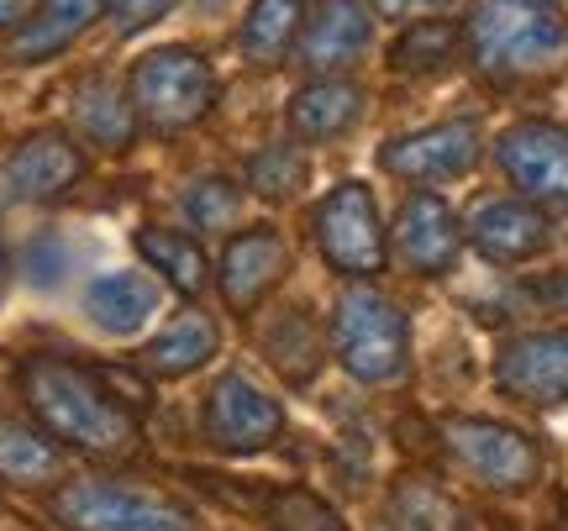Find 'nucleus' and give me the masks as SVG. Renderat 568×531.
I'll return each instance as SVG.
<instances>
[{"label": "nucleus", "instance_id": "nucleus-16", "mask_svg": "<svg viewBox=\"0 0 568 531\" xmlns=\"http://www.w3.org/2000/svg\"><path fill=\"white\" fill-rule=\"evenodd\" d=\"M284 268H290V253L274 232H237L222 253V295L232 310H253L264 300L268 289L284 279Z\"/></svg>", "mask_w": 568, "mask_h": 531}, {"label": "nucleus", "instance_id": "nucleus-30", "mask_svg": "<svg viewBox=\"0 0 568 531\" xmlns=\"http://www.w3.org/2000/svg\"><path fill=\"white\" fill-rule=\"evenodd\" d=\"M169 6L174 0H111V21H116L122 38H132L142 27H153L159 17H169Z\"/></svg>", "mask_w": 568, "mask_h": 531}, {"label": "nucleus", "instance_id": "nucleus-15", "mask_svg": "<svg viewBox=\"0 0 568 531\" xmlns=\"http://www.w3.org/2000/svg\"><path fill=\"white\" fill-rule=\"evenodd\" d=\"M548 222L527 201H485L468 216V243L485 253L489 264H527L548 247Z\"/></svg>", "mask_w": 568, "mask_h": 531}, {"label": "nucleus", "instance_id": "nucleus-4", "mask_svg": "<svg viewBox=\"0 0 568 531\" xmlns=\"http://www.w3.org/2000/svg\"><path fill=\"white\" fill-rule=\"evenodd\" d=\"M132 116L153 132H184L211 116L216 105V74L190 48H159L132 69Z\"/></svg>", "mask_w": 568, "mask_h": 531}, {"label": "nucleus", "instance_id": "nucleus-32", "mask_svg": "<svg viewBox=\"0 0 568 531\" xmlns=\"http://www.w3.org/2000/svg\"><path fill=\"white\" fill-rule=\"evenodd\" d=\"M27 6H32V0H0V27H17V21H27Z\"/></svg>", "mask_w": 568, "mask_h": 531}, {"label": "nucleus", "instance_id": "nucleus-25", "mask_svg": "<svg viewBox=\"0 0 568 531\" xmlns=\"http://www.w3.org/2000/svg\"><path fill=\"white\" fill-rule=\"evenodd\" d=\"M74 122H80V132L90 137V143H101V147H126L132 143V132H138L132 101H126L111 80L84 84L80 101H74Z\"/></svg>", "mask_w": 568, "mask_h": 531}, {"label": "nucleus", "instance_id": "nucleus-17", "mask_svg": "<svg viewBox=\"0 0 568 531\" xmlns=\"http://www.w3.org/2000/svg\"><path fill=\"white\" fill-rule=\"evenodd\" d=\"M101 11H105V0H38V11L21 21V32L11 38V48H6V59L11 63L53 59V53H63Z\"/></svg>", "mask_w": 568, "mask_h": 531}, {"label": "nucleus", "instance_id": "nucleus-26", "mask_svg": "<svg viewBox=\"0 0 568 531\" xmlns=\"http://www.w3.org/2000/svg\"><path fill=\"white\" fill-rule=\"evenodd\" d=\"M453 42H458V32L447 21H422V27L400 32V42L389 48V69L395 74H432L453 59Z\"/></svg>", "mask_w": 568, "mask_h": 531}, {"label": "nucleus", "instance_id": "nucleus-31", "mask_svg": "<svg viewBox=\"0 0 568 531\" xmlns=\"http://www.w3.org/2000/svg\"><path fill=\"white\" fill-rule=\"evenodd\" d=\"M443 6H453V0H374V11L389 21H416L426 11H443Z\"/></svg>", "mask_w": 568, "mask_h": 531}, {"label": "nucleus", "instance_id": "nucleus-29", "mask_svg": "<svg viewBox=\"0 0 568 531\" xmlns=\"http://www.w3.org/2000/svg\"><path fill=\"white\" fill-rule=\"evenodd\" d=\"M274 521H280V531H343L337 527V515L305 490L280 494V500H274Z\"/></svg>", "mask_w": 568, "mask_h": 531}, {"label": "nucleus", "instance_id": "nucleus-22", "mask_svg": "<svg viewBox=\"0 0 568 531\" xmlns=\"http://www.w3.org/2000/svg\"><path fill=\"white\" fill-rule=\"evenodd\" d=\"M63 473V452L38 437L32 427H21L11 416H0V479L6 484H21V490H38V484H53Z\"/></svg>", "mask_w": 568, "mask_h": 531}, {"label": "nucleus", "instance_id": "nucleus-7", "mask_svg": "<svg viewBox=\"0 0 568 531\" xmlns=\"http://www.w3.org/2000/svg\"><path fill=\"white\" fill-rule=\"evenodd\" d=\"M479 153H485V126L443 122V126H426V132H410V137L385 143L379 147V169L410 184H437V180L468 174V169L479 164Z\"/></svg>", "mask_w": 568, "mask_h": 531}, {"label": "nucleus", "instance_id": "nucleus-23", "mask_svg": "<svg viewBox=\"0 0 568 531\" xmlns=\"http://www.w3.org/2000/svg\"><path fill=\"white\" fill-rule=\"evenodd\" d=\"M264 348H268V364L280 368L290 385H305V379L322 368V337H316V327H311L305 306H290L268 321Z\"/></svg>", "mask_w": 568, "mask_h": 531}, {"label": "nucleus", "instance_id": "nucleus-3", "mask_svg": "<svg viewBox=\"0 0 568 531\" xmlns=\"http://www.w3.org/2000/svg\"><path fill=\"white\" fill-rule=\"evenodd\" d=\"M332 348L343 368L364 385H389L406 374L410 358V321L379 289H343L337 316H332Z\"/></svg>", "mask_w": 568, "mask_h": 531}, {"label": "nucleus", "instance_id": "nucleus-27", "mask_svg": "<svg viewBox=\"0 0 568 531\" xmlns=\"http://www.w3.org/2000/svg\"><path fill=\"white\" fill-rule=\"evenodd\" d=\"M247 184L258 190V195H268V201H284V195H295L305 184V159H301V147H290V143H274L264 147L253 164H247Z\"/></svg>", "mask_w": 568, "mask_h": 531}, {"label": "nucleus", "instance_id": "nucleus-6", "mask_svg": "<svg viewBox=\"0 0 568 531\" xmlns=\"http://www.w3.org/2000/svg\"><path fill=\"white\" fill-rule=\"evenodd\" d=\"M316 247L337 274H353V279H368V274L385 268V226H379V211H374V195L358 180L337 184L316 205Z\"/></svg>", "mask_w": 568, "mask_h": 531}, {"label": "nucleus", "instance_id": "nucleus-10", "mask_svg": "<svg viewBox=\"0 0 568 531\" xmlns=\"http://www.w3.org/2000/svg\"><path fill=\"white\" fill-rule=\"evenodd\" d=\"M500 169L527 205H568V132L552 122H521L500 137Z\"/></svg>", "mask_w": 568, "mask_h": 531}, {"label": "nucleus", "instance_id": "nucleus-9", "mask_svg": "<svg viewBox=\"0 0 568 531\" xmlns=\"http://www.w3.org/2000/svg\"><path fill=\"white\" fill-rule=\"evenodd\" d=\"M447 448L458 452L489 490H527L531 479L542 473L537 448L516 427H500V421L458 416V421H447Z\"/></svg>", "mask_w": 568, "mask_h": 531}, {"label": "nucleus", "instance_id": "nucleus-24", "mask_svg": "<svg viewBox=\"0 0 568 531\" xmlns=\"http://www.w3.org/2000/svg\"><path fill=\"white\" fill-rule=\"evenodd\" d=\"M138 253L148 258V268H159L180 295H201L205 279H211V274H205V253L190 243L184 232H174V226H142Z\"/></svg>", "mask_w": 568, "mask_h": 531}, {"label": "nucleus", "instance_id": "nucleus-19", "mask_svg": "<svg viewBox=\"0 0 568 531\" xmlns=\"http://www.w3.org/2000/svg\"><path fill=\"white\" fill-rule=\"evenodd\" d=\"M358 116H364V90L347 80H316L290 101V126L305 143H332V137L353 132Z\"/></svg>", "mask_w": 568, "mask_h": 531}, {"label": "nucleus", "instance_id": "nucleus-18", "mask_svg": "<svg viewBox=\"0 0 568 531\" xmlns=\"http://www.w3.org/2000/svg\"><path fill=\"white\" fill-rule=\"evenodd\" d=\"M84 310L90 321L111 337H132V331L148 327V316L159 310V285L138 274V268H122V274H101L90 295H84Z\"/></svg>", "mask_w": 568, "mask_h": 531}, {"label": "nucleus", "instance_id": "nucleus-1", "mask_svg": "<svg viewBox=\"0 0 568 531\" xmlns=\"http://www.w3.org/2000/svg\"><path fill=\"white\" fill-rule=\"evenodd\" d=\"M21 389H27V406L38 410L42 427L69 448H84L95 458H126L138 448V416L84 364L38 353L21 364Z\"/></svg>", "mask_w": 568, "mask_h": 531}, {"label": "nucleus", "instance_id": "nucleus-20", "mask_svg": "<svg viewBox=\"0 0 568 531\" xmlns=\"http://www.w3.org/2000/svg\"><path fill=\"white\" fill-rule=\"evenodd\" d=\"M211 353H216V321L201 316V310H190V316H180L174 327L148 343L142 364H148V374L184 379V374H195L201 364H211Z\"/></svg>", "mask_w": 568, "mask_h": 531}, {"label": "nucleus", "instance_id": "nucleus-5", "mask_svg": "<svg viewBox=\"0 0 568 531\" xmlns=\"http://www.w3.org/2000/svg\"><path fill=\"white\" fill-rule=\"evenodd\" d=\"M53 515L69 531H195L190 511L138 484L116 479H74L53 494Z\"/></svg>", "mask_w": 568, "mask_h": 531}, {"label": "nucleus", "instance_id": "nucleus-21", "mask_svg": "<svg viewBox=\"0 0 568 531\" xmlns=\"http://www.w3.org/2000/svg\"><path fill=\"white\" fill-rule=\"evenodd\" d=\"M305 0H253V11L243 21V59L258 69L290 59V48L301 38Z\"/></svg>", "mask_w": 568, "mask_h": 531}, {"label": "nucleus", "instance_id": "nucleus-2", "mask_svg": "<svg viewBox=\"0 0 568 531\" xmlns=\"http://www.w3.org/2000/svg\"><path fill=\"white\" fill-rule=\"evenodd\" d=\"M468 59L495 84L552 80L568 69V17L558 0H474Z\"/></svg>", "mask_w": 568, "mask_h": 531}, {"label": "nucleus", "instance_id": "nucleus-28", "mask_svg": "<svg viewBox=\"0 0 568 531\" xmlns=\"http://www.w3.org/2000/svg\"><path fill=\"white\" fill-rule=\"evenodd\" d=\"M237 205H243V195H237V184H226V180H201L184 195L190 222L205 226V232H222V226L237 222Z\"/></svg>", "mask_w": 568, "mask_h": 531}, {"label": "nucleus", "instance_id": "nucleus-11", "mask_svg": "<svg viewBox=\"0 0 568 531\" xmlns=\"http://www.w3.org/2000/svg\"><path fill=\"white\" fill-rule=\"evenodd\" d=\"M495 379L510 400L568 406V331H527V337L506 343Z\"/></svg>", "mask_w": 568, "mask_h": 531}, {"label": "nucleus", "instance_id": "nucleus-33", "mask_svg": "<svg viewBox=\"0 0 568 531\" xmlns=\"http://www.w3.org/2000/svg\"><path fill=\"white\" fill-rule=\"evenodd\" d=\"M0 295H6V253H0Z\"/></svg>", "mask_w": 568, "mask_h": 531}, {"label": "nucleus", "instance_id": "nucleus-12", "mask_svg": "<svg viewBox=\"0 0 568 531\" xmlns=\"http://www.w3.org/2000/svg\"><path fill=\"white\" fill-rule=\"evenodd\" d=\"M458 247H464V226L453 216V205L443 195H426L416 190L400 205V222H395V253L400 264L416 274H447L458 264Z\"/></svg>", "mask_w": 568, "mask_h": 531}, {"label": "nucleus", "instance_id": "nucleus-8", "mask_svg": "<svg viewBox=\"0 0 568 531\" xmlns=\"http://www.w3.org/2000/svg\"><path fill=\"white\" fill-rule=\"evenodd\" d=\"M205 431L222 452H264L284 431V410L253 379L222 374L216 389L205 395Z\"/></svg>", "mask_w": 568, "mask_h": 531}, {"label": "nucleus", "instance_id": "nucleus-14", "mask_svg": "<svg viewBox=\"0 0 568 531\" xmlns=\"http://www.w3.org/2000/svg\"><path fill=\"white\" fill-rule=\"evenodd\" d=\"M84 153L63 132H38L11 153L6 164V195L11 201H53L69 184H80Z\"/></svg>", "mask_w": 568, "mask_h": 531}, {"label": "nucleus", "instance_id": "nucleus-34", "mask_svg": "<svg viewBox=\"0 0 568 531\" xmlns=\"http://www.w3.org/2000/svg\"><path fill=\"white\" fill-rule=\"evenodd\" d=\"M201 6H222V0H201Z\"/></svg>", "mask_w": 568, "mask_h": 531}, {"label": "nucleus", "instance_id": "nucleus-13", "mask_svg": "<svg viewBox=\"0 0 568 531\" xmlns=\"http://www.w3.org/2000/svg\"><path fill=\"white\" fill-rule=\"evenodd\" d=\"M374 38V17L364 0H322L316 17L305 21L301 42V69L311 74H337L347 63H358V53Z\"/></svg>", "mask_w": 568, "mask_h": 531}]
</instances>
